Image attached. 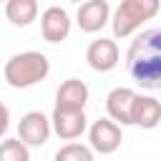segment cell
<instances>
[{"label": "cell", "mask_w": 161, "mask_h": 161, "mask_svg": "<svg viewBox=\"0 0 161 161\" xmlns=\"http://www.w3.org/2000/svg\"><path fill=\"white\" fill-rule=\"evenodd\" d=\"M126 70L136 86L143 91L161 88V30L148 28L141 30L126 53Z\"/></svg>", "instance_id": "6da1fadb"}, {"label": "cell", "mask_w": 161, "mask_h": 161, "mask_svg": "<svg viewBox=\"0 0 161 161\" xmlns=\"http://www.w3.org/2000/svg\"><path fill=\"white\" fill-rule=\"evenodd\" d=\"M50 73V60L40 50H23L8 58L3 75L10 88H33Z\"/></svg>", "instance_id": "7a4b0ae2"}, {"label": "cell", "mask_w": 161, "mask_h": 161, "mask_svg": "<svg viewBox=\"0 0 161 161\" xmlns=\"http://www.w3.org/2000/svg\"><path fill=\"white\" fill-rule=\"evenodd\" d=\"M161 0H121L118 8L111 15V28L116 38H128L133 35L146 20H153L158 15Z\"/></svg>", "instance_id": "3957f363"}, {"label": "cell", "mask_w": 161, "mask_h": 161, "mask_svg": "<svg viewBox=\"0 0 161 161\" xmlns=\"http://www.w3.org/2000/svg\"><path fill=\"white\" fill-rule=\"evenodd\" d=\"M88 146L93 148V153H101V156H108V153H116L121 148V141H123V131L116 121L111 118H98L93 121L88 128Z\"/></svg>", "instance_id": "277c9868"}, {"label": "cell", "mask_w": 161, "mask_h": 161, "mask_svg": "<svg viewBox=\"0 0 161 161\" xmlns=\"http://www.w3.org/2000/svg\"><path fill=\"white\" fill-rule=\"evenodd\" d=\"M53 128H50V118L43 113V111H28L20 123H18V138L33 148V146H45L48 138H50Z\"/></svg>", "instance_id": "5b68a950"}, {"label": "cell", "mask_w": 161, "mask_h": 161, "mask_svg": "<svg viewBox=\"0 0 161 161\" xmlns=\"http://www.w3.org/2000/svg\"><path fill=\"white\" fill-rule=\"evenodd\" d=\"M50 128L58 138L63 141H75L86 133L88 128V118L86 111H63V108H53L50 116Z\"/></svg>", "instance_id": "8992f818"}, {"label": "cell", "mask_w": 161, "mask_h": 161, "mask_svg": "<svg viewBox=\"0 0 161 161\" xmlns=\"http://www.w3.org/2000/svg\"><path fill=\"white\" fill-rule=\"evenodd\" d=\"M111 20V5L106 0H83L78 3L75 23L83 33H98Z\"/></svg>", "instance_id": "52a82bcc"}, {"label": "cell", "mask_w": 161, "mask_h": 161, "mask_svg": "<svg viewBox=\"0 0 161 161\" xmlns=\"http://www.w3.org/2000/svg\"><path fill=\"white\" fill-rule=\"evenodd\" d=\"M86 60H88V65H91L96 73H108V70H113V68L118 65L121 50H118L116 40H111V38H98V40H93V43L88 45Z\"/></svg>", "instance_id": "ba28073f"}, {"label": "cell", "mask_w": 161, "mask_h": 161, "mask_svg": "<svg viewBox=\"0 0 161 161\" xmlns=\"http://www.w3.org/2000/svg\"><path fill=\"white\" fill-rule=\"evenodd\" d=\"M40 33L48 43H63L70 35V15L60 5H50L40 15Z\"/></svg>", "instance_id": "9c48e42d"}, {"label": "cell", "mask_w": 161, "mask_h": 161, "mask_svg": "<svg viewBox=\"0 0 161 161\" xmlns=\"http://www.w3.org/2000/svg\"><path fill=\"white\" fill-rule=\"evenodd\" d=\"M88 86L80 80V78H68L58 86L55 91V108H63V111H83L86 103H88Z\"/></svg>", "instance_id": "30bf717a"}, {"label": "cell", "mask_w": 161, "mask_h": 161, "mask_svg": "<svg viewBox=\"0 0 161 161\" xmlns=\"http://www.w3.org/2000/svg\"><path fill=\"white\" fill-rule=\"evenodd\" d=\"M136 91L128 86H118L106 96V113L118 126H131V108H133Z\"/></svg>", "instance_id": "8fae6325"}, {"label": "cell", "mask_w": 161, "mask_h": 161, "mask_svg": "<svg viewBox=\"0 0 161 161\" xmlns=\"http://www.w3.org/2000/svg\"><path fill=\"white\" fill-rule=\"evenodd\" d=\"M161 121V103L153 96H141L136 93L133 98V108H131V126H141V128H156Z\"/></svg>", "instance_id": "7c38bea8"}, {"label": "cell", "mask_w": 161, "mask_h": 161, "mask_svg": "<svg viewBox=\"0 0 161 161\" xmlns=\"http://www.w3.org/2000/svg\"><path fill=\"white\" fill-rule=\"evenodd\" d=\"M5 18L15 28H28L38 18V0H5Z\"/></svg>", "instance_id": "4fadbf2b"}, {"label": "cell", "mask_w": 161, "mask_h": 161, "mask_svg": "<svg viewBox=\"0 0 161 161\" xmlns=\"http://www.w3.org/2000/svg\"><path fill=\"white\" fill-rule=\"evenodd\" d=\"M55 161H96V153L91 146L70 141L55 151Z\"/></svg>", "instance_id": "5bb4252c"}, {"label": "cell", "mask_w": 161, "mask_h": 161, "mask_svg": "<svg viewBox=\"0 0 161 161\" xmlns=\"http://www.w3.org/2000/svg\"><path fill=\"white\" fill-rule=\"evenodd\" d=\"M0 161H30V148L15 136L0 141Z\"/></svg>", "instance_id": "9a60e30c"}, {"label": "cell", "mask_w": 161, "mask_h": 161, "mask_svg": "<svg viewBox=\"0 0 161 161\" xmlns=\"http://www.w3.org/2000/svg\"><path fill=\"white\" fill-rule=\"evenodd\" d=\"M8 128H10V108L0 101V138H5Z\"/></svg>", "instance_id": "2e32d148"}, {"label": "cell", "mask_w": 161, "mask_h": 161, "mask_svg": "<svg viewBox=\"0 0 161 161\" xmlns=\"http://www.w3.org/2000/svg\"><path fill=\"white\" fill-rule=\"evenodd\" d=\"M68 3H83V0H68Z\"/></svg>", "instance_id": "e0dca14e"}, {"label": "cell", "mask_w": 161, "mask_h": 161, "mask_svg": "<svg viewBox=\"0 0 161 161\" xmlns=\"http://www.w3.org/2000/svg\"><path fill=\"white\" fill-rule=\"evenodd\" d=\"M0 3H5V0H0Z\"/></svg>", "instance_id": "ac0fdd59"}]
</instances>
